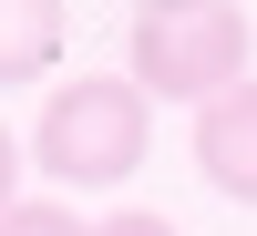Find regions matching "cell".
<instances>
[{"label": "cell", "mask_w": 257, "mask_h": 236, "mask_svg": "<svg viewBox=\"0 0 257 236\" xmlns=\"http://www.w3.org/2000/svg\"><path fill=\"white\" fill-rule=\"evenodd\" d=\"M144 144H155V103L123 72L52 82V103H41V123H31V164L52 175V195H113V185H134Z\"/></svg>", "instance_id": "obj_1"}, {"label": "cell", "mask_w": 257, "mask_h": 236, "mask_svg": "<svg viewBox=\"0 0 257 236\" xmlns=\"http://www.w3.org/2000/svg\"><path fill=\"white\" fill-rule=\"evenodd\" d=\"M257 52L247 11L237 0H216V11H175V21H134V41H123V82H134L144 103H185V113H206V103H226Z\"/></svg>", "instance_id": "obj_2"}, {"label": "cell", "mask_w": 257, "mask_h": 236, "mask_svg": "<svg viewBox=\"0 0 257 236\" xmlns=\"http://www.w3.org/2000/svg\"><path fill=\"white\" fill-rule=\"evenodd\" d=\"M196 175L226 205H257V82H237L226 103L196 113Z\"/></svg>", "instance_id": "obj_3"}, {"label": "cell", "mask_w": 257, "mask_h": 236, "mask_svg": "<svg viewBox=\"0 0 257 236\" xmlns=\"http://www.w3.org/2000/svg\"><path fill=\"white\" fill-rule=\"evenodd\" d=\"M62 41H72V11L62 0H0V93L41 82L62 62Z\"/></svg>", "instance_id": "obj_4"}, {"label": "cell", "mask_w": 257, "mask_h": 236, "mask_svg": "<svg viewBox=\"0 0 257 236\" xmlns=\"http://www.w3.org/2000/svg\"><path fill=\"white\" fill-rule=\"evenodd\" d=\"M0 236H93V216H72L62 195H21L11 216H0Z\"/></svg>", "instance_id": "obj_5"}, {"label": "cell", "mask_w": 257, "mask_h": 236, "mask_svg": "<svg viewBox=\"0 0 257 236\" xmlns=\"http://www.w3.org/2000/svg\"><path fill=\"white\" fill-rule=\"evenodd\" d=\"M11 205H21V134L0 123V216H11Z\"/></svg>", "instance_id": "obj_6"}, {"label": "cell", "mask_w": 257, "mask_h": 236, "mask_svg": "<svg viewBox=\"0 0 257 236\" xmlns=\"http://www.w3.org/2000/svg\"><path fill=\"white\" fill-rule=\"evenodd\" d=\"M93 236H175V226H165V216H103Z\"/></svg>", "instance_id": "obj_7"}, {"label": "cell", "mask_w": 257, "mask_h": 236, "mask_svg": "<svg viewBox=\"0 0 257 236\" xmlns=\"http://www.w3.org/2000/svg\"><path fill=\"white\" fill-rule=\"evenodd\" d=\"M175 11H216V0H134V21H175Z\"/></svg>", "instance_id": "obj_8"}]
</instances>
